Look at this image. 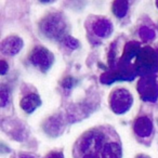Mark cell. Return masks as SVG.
Here are the masks:
<instances>
[{"label": "cell", "mask_w": 158, "mask_h": 158, "mask_svg": "<svg viewBox=\"0 0 158 158\" xmlns=\"http://www.w3.org/2000/svg\"><path fill=\"white\" fill-rule=\"evenodd\" d=\"M20 105L26 113H33L34 110H36L41 105V100H40L38 94H36V93H31V94L25 95V97L21 100Z\"/></svg>", "instance_id": "cell-11"}, {"label": "cell", "mask_w": 158, "mask_h": 158, "mask_svg": "<svg viewBox=\"0 0 158 158\" xmlns=\"http://www.w3.org/2000/svg\"><path fill=\"white\" fill-rule=\"evenodd\" d=\"M95 154H99L101 158H121L123 157V149L118 141L108 139L102 148Z\"/></svg>", "instance_id": "cell-6"}, {"label": "cell", "mask_w": 158, "mask_h": 158, "mask_svg": "<svg viewBox=\"0 0 158 158\" xmlns=\"http://www.w3.org/2000/svg\"><path fill=\"white\" fill-rule=\"evenodd\" d=\"M133 66L136 74L141 77L154 76V74L158 72V57L156 50L151 47L142 48L136 55Z\"/></svg>", "instance_id": "cell-1"}, {"label": "cell", "mask_w": 158, "mask_h": 158, "mask_svg": "<svg viewBox=\"0 0 158 158\" xmlns=\"http://www.w3.org/2000/svg\"><path fill=\"white\" fill-rule=\"evenodd\" d=\"M63 41L66 44V47H68L69 49H76L78 47V41L75 38L70 37V36H66L63 39Z\"/></svg>", "instance_id": "cell-15"}, {"label": "cell", "mask_w": 158, "mask_h": 158, "mask_svg": "<svg viewBox=\"0 0 158 158\" xmlns=\"http://www.w3.org/2000/svg\"><path fill=\"white\" fill-rule=\"evenodd\" d=\"M8 68H9V65L7 64V62L2 60V61L0 62V73H1V75H5L7 73Z\"/></svg>", "instance_id": "cell-16"}, {"label": "cell", "mask_w": 158, "mask_h": 158, "mask_svg": "<svg viewBox=\"0 0 158 158\" xmlns=\"http://www.w3.org/2000/svg\"><path fill=\"white\" fill-rule=\"evenodd\" d=\"M46 158H64V156L61 152H52Z\"/></svg>", "instance_id": "cell-18"}, {"label": "cell", "mask_w": 158, "mask_h": 158, "mask_svg": "<svg viewBox=\"0 0 158 158\" xmlns=\"http://www.w3.org/2000/svg\"><path fill=\"white\" fill-rule=\"evenodd\" d=\"M135 158H151V157L147 155H144V154H140V155H138Z\"/></svg>", "instance_id": "cell-20"}, {"label": "cell", "mask_w": 158, "mask_h": 158, "mask_svg": "<svg viewBox=\"0 0 158 158\" xmlns=\"http://www.w3.org/2000/svg\"><path fill=\"white\" fill-rule=\"evenodd\" d=\"M62 86H63L64 88H70V87L73 86V79L69 78V77H67V78L63 80V82H62Z\"/></svg>", "instance_id": "cell-17"}, {"label": "cell", "mask_w": 158, "mask_h": 158, "mask_svg": "<svg viewBox=\"0 0 158 158\" xmlns=\"http://www.w3.org/2000/svg\"><path fill=\"white\" fill-rule=\"evenodd\" d=\"M110 107L116 114H125L133 104V97L125 88H117L112 91L108 98Z\"/></svg>", "instance_id": "cell-3"}, {"label": "cell", "mask_w": 158, "mask_h": 158, "mask_svg": "<svg viewBox=\"0 0 158 158\" xmlns=\"http://www.w3.org/2000/svg\"><path fill=\"white\" fill-rule=\"evenodd\" d=\"M92 31L94 35H97L100 38H106L112 34L113 31V25L110 20L103 18H99L93 22Z\"/></svg>", "instance_id": "cell-10"}, {"label": "cell", "mask_w": 158, "mask_h": 158, "mask_svg": "<svg viewBox=\"0 0 158 158\" xmlns=\"http://www.w3.org/2000/svg\"><path fill=\"white\" fill-rule=\"evenodd\" d=\"M23 48V40L18 36L7 37L1 44V51L6 55H15Z\"/></svg>", "instance_id": "cell-9"}, {"label": "cell", "mask_w": 158, "mask_h": 158, "mask_svg": "<svg viewBox=\"0 0 158 158\" xmlns=\"http://www.w3.org/2000/svg\"><path fill=\"white\" fill-rule=\"evenodd\" d=\"M29 61L35 67L41 72H47L52 66L54 56L47 48L42 46H37L31 50L29 54Z\"/></svg>", "instance_id": "cell-5"}, {"label": "cell", "mask_w": 158, "mask_h": 158, "mask_svg": "<svg viewBox=\"0 0 158 158\" xmlns=\"http://www.w3.org/2000/svg\"><path fill=\"white\" fill-rule=\"evenodd\" d=\"M140 97L145 102H154L158 99V80L155 76L141 77L136 86Z\"/></svg>", "instance_id": "cell-4"}, {"label": "cell", "mask_w": 158, "mask_h": 158, "mask_svg": "<svg viewBox=\"0 0 158 158\" xmlns=\"http://www.w3.org/2000/svg\"><path fill=\"white\" fill-rule=\"evenodd\" d=\"M141 48L139 42L136 41H130L123 48V53L120 57V63L119 66H123V67H128V66H132L131 62L133 59H135L136 55L139 54Z\"/></svg>", "instance_id": "cell-8"}, {"label": "cell", "mask_w": 158, "mask_h": 158, "mask_svg": "<svg viewBox=\"0 0 158 158\" xmlns=\"http://www.w3.org/2000/svg\"><path fill=\"white\" fill-rule=\"evenodd\" d=\"M0 99H1V106L5 107L8 103H9V99H10V94H9V90L6 86H2L0 89Z\"/></svg>", "instance_id": "cell-14"}, {"label": "cell", "mask_w": 158, "mask_h": 158, "mask_svg": "<svg viewBox=\"0 0 158 158\" xmlns=\"http://www.w3.org/2000/svg\"><path fill=\"white\" fill-rule=\"evenodd\" d=\"M153 121L147 116L138 117L133 123L134 132L140 138H148L153 132Z\"/></svg>", "instance_id": "cell-7"}, {"label": "cell", "mask_w": 158, "mask_h": 158, "mask_svg": "<svg viewBox=\"0 0 158 158\" xmlns=\"http://www.w3.org/2000/svg\"><path fill=\"white\" fill-rule=\"evenodd\" d=\"M67 24L61 14L47 15L40 23V31L51 39H64Z\"/></svg>", "instance_id": "cell-2"}, {"label": "cell", "mask_w": 158, "mask_h": 158, "mask_svg": "<svg viewBox=\"0 0 158 158\" xmlns=\"http://www.w3.org/2000/svg\"><path fill=\"white\" fill-rule=\"evenodd\" d=\"M139 34H140L141 39L145 40V41H148V40H152V39L155 38V31H154L153 29L146 27V26L141 27Z\"/></svg>", "instance_id": "cell-13"}, {"label": "cell", "mask_w": 158, "mask_h": 158, "mask_svg": "<svg viewBox=\"0 0 158 158\" xmlns=\"http://www.w3.org/2000/svg\"><path fill=\"white\" fill-rule=\"evenodd\" d=\"M21 158H35V157L31 156V155H22L21 156Z\"/></svg>", "instance_id": "cell-21"}, {"label": "cell", "mask_w": 158, "mask_h": 158, "mask_svg": "<svg viewBox=\"0 0 158 158\" xmlns=\"http://www.w3.org/2000/svg\"><path fill=\"white\" fill-rule=\"evenodd\" d=\"M156 53H157V57H158V48H157V50H156Z\"/></svg>", "instance_id": "cell-22"}, {"label": "cell", "mask_w": 158, "mask_h": 158, "mask_svg": "<svg viewBox=\"0 0 158 158\" xmlns=\"http://www.w3.org/2000/svg\"><path fill=\"white\" fill-rule=\"evenodd\" d=\"M79 158H101V156L98 155L95 153H88V154H85L82 156H79Z\"/></svg>", "instance_id": "cell-19"}, {"label": "cell", "mask_w": 158, "mask_h": 158, "mask_svg": "<svg viewBox=\"0 0 158 158\" xmlns=\"http://www.w3.org/2000/svg\"><path fill=\"white\" fill-rule=\"evenodd\" d=\"M156 6H157V8H158V1H156Z\"/></svg>", "instance_id": "cell-23"}, {"label": "cell", "mask_w": 158, "mask_h": 158, "mask_svg": "<svg viewBox=\"0 0 158 158\" xmlns=\"http://www.w3.org/2000/svg\"><path fill=\"white\" fill-rule=\"evenodd\" d=\"M129 9L128 1H114L112 3V11L117 18H123Z\"/></svg>", "instance_id": "cell-12"}]
</instances>
